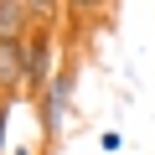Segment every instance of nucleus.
Instances as JSON below:
<instances>
[{
  "label": "nucleus",
  "instance_id": "nucleus-1",
  "mask_svg": "<svg viewBox=\"0 0 155 155\" xmlns=\"http://www.w3.org/2000/svg\"><path fill=\"white\" fill-rule=\"evenodd\" d=\"M62 72V41H57V26H31V36H26V98L36 104L41 98V88L52 83V78Z\"/></svg>",
  "mask_w": 155,
  "mask_h": 155
},
{
  "label": "nucleus",
  "instance_id": "nucleus-2",
  "mask_svg": "<svg viewBox=\"0 0 155 155\" xmlns=\"http://www.w3.org/2000/svg\"><path fill=\"white\" fill-rule=\"evenodd\" d=\"M67 114H72V67H62L52 83L41 88V98H36V124H41V140H47V150H52V145H62Z\"/></svg>",
  "mask_w": 155,
  "mask_h": 155
},
{
  "label": "nucleus",
  "instance_id": "nucleus-3",
  "mask_svg": "<svg viewBox=\"0 0 155 155\" xmlns=\"http://www.w3.org/2000/svg\"><path fill=\"white\" fill-rule=\"evenodd\" d=\"M26 88V36H0V98H21Z\"/></svg>",
  "mask_w": 155,
  "mask_h": 155
},
{
  "label": "nucleus",
  "instance_id": "nucleus-4",
  "mask_svg": "<svg viewBox=\"0 0 155 155\" xmlns=\"http://www.w3.org/2000/svg\"><path fill=\"white\" fill-rule=\"evenodd\" d=\"M0 36H31V16L21 0H0Z\"/></svg>",
  "mask_w": 155,
  "mask_h": 155
},
{
  "label": "nucleus",
  "instance_id": "nucleus-5",
  "mask_svg": "<svg viewBox=\"0 0 155 155\" xmlns=\"http://www.w3.org/2000/svg\"><path fill=\"white\" fill-rule=\"evenodd\" d=\"M21 5H26L31 26H57L62 21V0H21Z\"/></svg>",
  "mask_w": 155,
  "mask_h": 155
},
{
  "label": "nucleus",
  "instance_id": "nucleus-6",
  "mask_svg": "<svg viewBox=\"0 0 155 155\" xmlns=\"http://www.w3.org/2000/svg\"><path fill=\"white\" fill-rule=\"evenodd\" d=\"M62 11H67L72 21H98V16L109 11V0H62Z\"/></svg>",
  "mask_w": 155,
  "mask_h": 155
},
{
  "label": "nucleus",
  "instance_id": "nucleus-7",
  "mask_svg": "<svg viewBox=\"0 0 155 155\" xmlns=\"http://www.w3.org/2000/svg\"><path fill=\"white\" fill-rule=\"evenodd\" d=\"M98 150L104 155H124V134L119 129H98Z\"/></svg>",
  "mask_w": 155,
  "mask_h": 155
},
{
  "label": "nucleus",
  "instance_id": "nucleus-8",
  "mask_svg": "<svg viewBox=\"0 0 155 155\" xmlns=\"http://www.w3.org/2000/svg\"><path fill=\"white\" fill-rule=\"evenodd\" d=\"M11 109H16V98H0V155H11V140H5V134H11V129H5V124H11Z\"/></svg>",
  "mask_w": 155,
  "mask_h": 155
},
{
  "label": "nucleus",
  "instance_id": "nucleus-9",
  "mask_svg": "<svg viewBox=\"0 0 155 155\" xmlns=\"http://www.w3.org/2000/svg\"><path fill=\"white\" fill-rule=\"evenodd\" d=\"M11 155H36V150H31V145H16V150H11Z\"/></svg>",
  "mask_w": 155,
  "mask_h": 155
}]
</instances>
